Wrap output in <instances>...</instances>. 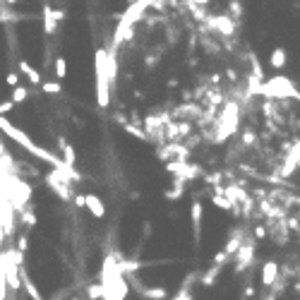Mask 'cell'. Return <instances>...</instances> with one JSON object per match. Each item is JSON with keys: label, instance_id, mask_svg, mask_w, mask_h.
Instances as JSON below:
<instances>
[{"label": "cell", "instance_id": "obj_1", "mask_svg": "<svg viewBox=\"0 0 300 300\" xmlns=\"http://www.w3.org/2000/svg\"><path fill=\"white\" fill-rule=\"evenodd\" d=\"M206 22L214 27V29H219L221 34L226 36H231L233 32H235V24H233V19L228 17V15H216V17H206Z\"/></svg>", "mask_w": 300, "mask_h": 300}, {"label": "cell", "instance_id": "obj_2", "mask_svg": "<svg viewBox=\"0 0 300 300\" xmlns=\"http://www.w3.org/2000/svg\"><path fill=\"white\" fill-rule=\"evenodd\" d=\"M58 15L53 7H48V5H43V29H46V34H56V27H58Z\"/></svg>", "mask_w": 300, "mask_h": 300}, {"label": "cell", "instance_id": "obj_3", "mask_svg": "<svg viewBox=\"0 0 300 300\" xmlns=\"http://www.w3.org/2000/svg\"><path fill=\"white\" fill-rule=\"evenodd\" d=\"M269 63H271L274 70H281L283 65H286V51L283 48H274L271 56H269Z\"/></svg>", "mask_w": 300, "mask_h": 300}, {"label": "cell", "instance_id": "obj_4", "mask_svg": "<svg viewBox=\"0 0 300 300\" xmlns=\"http://www.w3.org/2000/svg\"><path fill=\"white\" fill-rule=\"evenodd\" d=\"M19 70L29 77V82H32V84H38V82H41V75H38V72L32 67V65H29V63H24V60H22V63H19Z\"/></svg>", "mask_w": 300, "mask_h": 300}, {"label": "cell", "instance_id": "obj_5", "mask_svg": "<svg viewBox=\"0 0 300 300\" xmlns=\"http://www.w3.org/2000/svg\"><path fill=\"white\" fill-rule=\"evenodd\" d=\"M67 75V63H65V58H56V77H63Z\"/></svg>", "mask_w": 300, "mask_h": 300}, {"label": "cell", "instance_id": "obj_6", "mask_svg": "<svg viewBox=\"0 0 300 300\" xmlns=\"http://www.w3.org/2000/svg\"><path fill=\"white\" fill-rule=\"evenodd\" d=\"M27 96H29L27 87H15V92H12V101H15V103H22Z\"/></svg>", "mask_w": 300, "mask_h": 300}, {"label": "cell", "instance_id": "obj_7", "mask_svg": "<svg viewBox=\"0 0 300 300\" xmlns=\"http://www.w3.org/2000/svg\"><path fill=\"white\" fill-rule=\"evenodd\" d=\"M43 92L46 94H58L60 92V84L58 82H43Z\"/></svg>", "mask_w": 300, "mask_h": 300}, {"label": "cell", "instance_id": "obj_8", "mask_svg": "<svg viewBox=\"0 0 300 300\" xmlns=\"http://www.w3.org/2000/svg\"><path fill=\"white\" fill-rule=\"evenodd\" d=\"M231 15L240 17V15H243V5H240V2H235V0H231Z\"/></svg>", "mask_w": 300, "mask_h": 300}, {"label": "cell", "instance_id": "obj_9", "mask_svg": "<svg viewBox=\"0 0 300 300\" xmlns=\"http://www.w3.org/2000/svg\"><path fill=\"white\" fill-rule=\"evenodd\" d=\"M7 84H10V87H19V84H17V75H15V72H12V75H7Z\"/></svg>", "mask_w": 300, "mask_h": 300}, {"label": "cell", "instance_id": "obj_10", "mask_svg": "<svg viewBox=\"0 0 300 300\" xmlns=\"http://www.w3.org/2000/svg\"><path fill=\"white\" fill-rule=\"evenodd\" d=\"M188 2H195V5H202V7H204V5H209V0H188Z\"/></svg>", "mask_w": 300, "mask_h": 300}, {"label": "cell", "instance_id": "obj_11", "mask_svg": "<svg viewBox=\"0 0 300 300\" xmlns=\"http://www.w3.org/2000/svg\"><path fill=\"white\" fill-rule=\"evenodd\" d=\"M5 2H7V5H15V2H17V0H5Z\"/></svg>", "mask_w": 300, "mask_h": 300}]
</instances>
